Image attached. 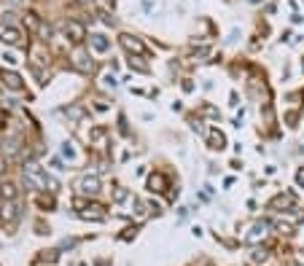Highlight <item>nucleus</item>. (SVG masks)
Returning <instances> with one entry per match:
<instances>
[{
  "instance_id": "obj_1",
  "label": "nucleus",
  "mask_w": 304,
  "mask_h": 266,
  "mask_svg": "<svg viewBox=\"0 0 304 266\" xmlns=\"http://www.w3.org/2000/svg\"><path fill=\"white\" fill-rule=\"evenodd\" d=\"M0 43L6 46H27V35L11 24H0Z\"/></svg>"
},
{
  "instance_id": "obj_2",
  "label": "nucleus",
  "mask_w": 304,
  "mask_h": 266,
  "mask_svg": "<svg viewBox=\"0 0 304 266\" xmlns=\"http://www.w3.org/2000/svg\"><path fill=\"white\" fill-rule=\"evenodd\" d=\"M119 43L124 46V51H129V54H137V56H146V54H148L146 43L140 41L137 35H129V33H124V35L119 38Z\"/></svg>"
},
{
  "instance_id": "obj_3",
  "label": "nucleus",
  "mask_w": 304,
  "mask_h": 266,
  "mask_svg": "<svg viewBox=\"0 0 304 266\" xmlns=\"http://www.w3.org/2000/svg\"><path fill=\"white\" fill-rule=\"evenodd\" d=\"M73 68L78 70V73H84V75H92L94 70H97V65H94V60H92L87 51H75L73 54Z\"/></svg>"
},
{
  "instance_id": "obj_4",
  "label": "nucleus",
  "mask_w": 304,
  "mask_h": 266,
  "mask_svg": "<svg viewBox=\"0 0 304 266\" xmlns=\"http://www.w3.org/2000/svg\"><path fill=\"white\" fill-rule=\"evenodd\" d=\"M65 35L70 38V43L78 46V43L87 41V27H84L81 22H75V19H70V22L65 24Z\"/></svg>"
},
{
  "instance_id": "obj_5",
  "label": "nucleus",
  "mask_w": 304,
  "mask_h": 266,
  "mask_svg": "<svg viewBox=\"0 0 304 266\" xmlns=\"http://www.w3.org/2000/svg\"><path fill=\"white\" fill-rule=\"evenodd\" d=\"M0 81H3V86L11 89V92H22L24 89V78L19 73H14V70H0Z\"/></svg>"
},
{
  "instance_id": "obj_6",
  "label": "nucleus",
  "mask_w": 304,
  "mask_h": 266,
  "mask_svg": "<svg viewBox=\"0 0 304 266\" xmlns=\"http://www.w3.org/2000/svg\"><path fill=\"white\" fill-rule=\"evenodd\" d=\"M78 191L81 194H87V196H94L100 191V175H84L81 180H78Z\"/></svg>"
},
{
  "instance_id": "obj_7",
  "label": "nucleus",
  "mask_w": 304,
  "mask_h": 266,
  "mask_svg": "<svg viewBox=\"0 0 304 266\" xmlns=\"http://www.w3.org/2000/svg\"><path fill=\"white\" fill-rule=\"evenodd\" d=\"M269 210H278V213L293 210V196H291V194H278V196L269 202Z\"/></svg>"
},
{
  "instance_id": "obj_8",
  "label": "nucleus",
  "mask_w": 304,
  "mask_h": 266,
  "mask_svg": "<svg viewBox=\"0 0 304 266\" xmlns=\"http://www.w3.org/2000/svg\"><path fill=\"white\" fill-rule=\"evenodd\" d=\"M89 46H92V51H97V54H108L110 51V41L102 33H92L89 35Z\"/></svg>"
},
{
  "instance_id": "obj_9",
  "label": "nucleus",
  "mask_w": 304,
  "mask_h": 266,
  "mask_svg": "<svg viewBox=\"0 0 304 266\" xmlns=\"http://www.w3.org/2000/svg\"><path fill=\"white\" fill-rule=\"evenodd\" d=\"M164 188H170V180H167V175H161V172L148 175V191H151V194H161Z\"/></svg>"
},
{
  "instance_id": "obj_10",
  "label": "nucleus",
  "mask_w": 304,
  "mask_h": 266,
  "mask_svg": "<svg viewBox=\"0 0 304 266\" xmlns=\"http://www.w3.org/2000/svg\"><path fill=\"white\" fill-rule=\"evenodd\" d=\"M0 218H3L8 226H14L19 221V207L14 202H3V204H0Z\"/></svg>"
},
{
  "instance_id": "obj_11",
  "label": "nucleus",
  "mask_w": 304,
  "mask_h": 266,
  "mask_svg": "<svg viewBox=\"0 0 304 266\" xmlns=\"http://www.w3.org/2000/svg\"><path fill=\"white\" fill-rule=\"evenodd\" d=\"M16 196H19V186L16 183H11V180L0 183V199H3V202H14Z\"/></svg>"
},
{
  "instance_id": "obj_12",
  "label": "nucleus",
  "mask_w": 304,
  "mask_h": 266,
  "mask_svg": "<svg viewBox=\"0 0 304 266\" xmlns=\"http://www.w3.org/2000/svg\"><path fill=\"white\" fill-rule=\"evenodd\" d=\"M207 145H210L213 151H224V148H226V137H224V132H221V129H213L210 135H207Z\"/></svg>"
},
{
  "instance_id": "obj_13",
  "label": "nucleus",
  "mask_w": 304,
  "mask_h": 266,
  "mask_svg": "<svg viewBox=\"0 0 304 266\" xmlns=\"http://www.w3.org/2000/svg\"><path fill=\"white\" fill-rule=\"evenodd\" d=\"M267 229H269V223L267 221H259L253 226V231L248 234V242H259V240H264V237H267Z\"/></svg>"
},
{
  "instance_id": "obj_14",
  "label": "nucleus",
  "mask_w": 304,
  "mask_h": 266,
  "mask_svg": "<svg viewBox=\"0 0 304 266\" xmlns=\"http://www.w3.org/2000/svg\"><path fill=\"white\" fill-rule=\"evenodd\" d=\"M251 261H253V263H267V261H269V250L264 248V245H259V248H253V253H251Z\"/></svg>"
},
{
  "instance_id": "obj_15",
  "label": "nucleus",
  "mask_w": 304,
  "mask_h": 266,
  "mask_svg": "<svg viewBox=\"0 0 304 266\" xmlns=\"http://www.w3.org/2000/svg\"><path fill=\"white\" fill-rule=\"evenodd\" d=\"M57 261H60V250H41V255H38V263L54 266Z\"/></svg>"
},
{
  "instance_id": "obj_16",
  "label": "nucleus",
  "mask_w": 304,
  "mask_h": 266,
  "mask_svg": "<svg viewBox=\"0 0 304 266\" xmlns=\"http://www.w3.org/2000/svg\"><path fill=\"white\" fill-rule=\"evenodd\" d=\"M19 145H22V140H19V137H6L3 142H0V151H6V154H16Z\"/></svg>"
},
{
  "instance_id": "obj_17",
  "label": "nucleus",
  "mask_w": 304,
  "mask_h": 266,
  "mask_svg": "<svg viewBox=\"0 0 304 266\" xmlns=\"http://www.w3.org/2000/svg\"><path fill=\"white\" fill-rule=\"evenodd\" d=\"M110 199H113V202H127L129 191H127L124 186H116V188H113V194H110Z\"/></svg>"
},
{
  "instance_id": "obj_18",
  "label": "nucleus",
  "mask_w": 304,
  "mask_h": 266,
  "mask_svg": "<svg viewBox=\"0 0 304 266\" xmlns=\"http://www.w3.org/2000/svg\"><path fill=\"white\" fill-rule=\"evenodd\" d=\"M24 22H27V27H30V30H41V19H38L35 11H27V14H24Z\"/></svg>"
},
{
  "instance_id": "obj_19",
  "label": "nucleus",
  "mask_w": 304,
  "mask_h": 266,
  "mask_svg": "<svg viewBox=\"0 0 304 266\" xmlns=\"http://www.w3.org/2000/svg\"><path fill=\"white\" fill-rule=\"evenodd\" d=\"M54 196L51 194H41V196H38V207H43V210H54Z\"/></svg>"
},
{
  "instance_id": "obj_20",
  "label": "nucleus",
  "mask_w": 304,
  "mask_h": 266,
  "mask_svg": "<svg viewBox=\"0 0 304 266\" xmlns=\"http://www.w3.org/2000/svg\"><path fill=\"white\" fill-rule=\"evenodd\" d=\"M105 135H108V127H94V129L89 132L92 140H100V137H105Z\"/></svg>"
},
{
  "instance_id": "obj_21",
  "label": "nucleus",
  "mask_w": 304,
  "mask_h": 266,
  "mask_svg": "<svg viewBox=\"0 0 304 266\" xmlns=\"http://www.w3.org/2000/svg\"><path fill=\"white\" fill-rule=\"evenodd\" d=\"M274 229H278L280 234H286V237H288V234H293V229H291V223H283V221H278V223H274Z\"/></svg>"
},
{
  "instance_id": "obj_22",
  "label": "nucleus",
  "mask_w": 304,
  "mask_h": 266,
  "mask_svg": "<svg viewBox=\"0 0 304 266\" xmlns=\"http://www.w3.org/2000/svg\"><path fill=\"white\" fill-rule=\"evenodd\" d=\"M73 207H75V210H84V207H89V202H87L84 196H75V199H73Z\"/></svg>"
},
{
  "instance_id": "obj_23",
  "label": "nucleus",
  "mask_w": 304,
  "mask_h": 266,
  "mask_svg": "<svg viewBox=\"0 0 304 266\" xmlns=\"http://www.w3.org/2000/svg\"><path fill=\"white\" fill-rule=\"evenodd\" d=\"M202 113H205V116H213V119H218V110H215L213 105H202Z\"/></svg>"
},
{
  "instance_id": "obj_24",
  "label": "nucleus",
  "mask_w": 304,
  "mask_h": 266,
  "mask_svg": "<svg viewBox=\"0 0 304 266\" xmlns=\"http://www.w3.org/2000/svg\"><path fill=\"white\" fill-rule=\"evenodd\" d=\"M137 234V226H129V229H124V234H121V240H129V237Z\"/></svg>"
},
{
  "instance_id": "obj_25",
  "label": "nucleus",
  "mask_w": 304,
  "mask_h": 266,
  "mask_svg": "<svg viewBox=\"0 0 304 266\" xmlns=\"http://www.w3.org/2000/svg\"><path fill=\"white\" fill-rule=\"evenodd\" d=\"M180 86H183V92L188 94V92H194V81H191V78H183V83H180Z\"/></svg>"
},
{
  "instance_id": "obj_26",
  "label": "nucleus",
  "mask_w": 304,
  "mask_h": 266,
  "mask_svg": "<svg viewBox=\"0 0 304 266\" xmlns=\"http://www.w3.org/2000/svg\"><path fill=\"white\" fill-rule=\"evenodd\" d=\"M191 129H194V132H199V135H205V127H202V121H199V119H194V121H191Z\"/></svg>"
},
{
  "instance_id": "obj_27",
  "label": "nucleus",
  "mask_w": 304,
  "mask_h": 266,
  "mask_svg": "<svg viewBox=\"0 0 304 266\" xmlns=\"http://www.w3.org/2000/svg\"><path fill=\"white\" fill-rule=\"evenodd\" d=\"M129 68H135L137 73H148V68H146V65H140V62H132V60H129Z\"/></svg>"
},
{
  "instance_id": "obj_28",
  "label": "nucleus",
  "mask_w": 304,
  "mask_h": 266,
  "mask_svg": "<svg viewBox=\"0 0 304 266\" xmlns=\"http://www.w3.org/2000/svg\"><path fill=\"white\" fill-rule=\"evenodd\" d=\"M296 186H301V188H304V167H299V169H296Z\"/></svg>"
},
{
  "instance_id": "obj_29",
  "label": "nucleus",
  "mask_w": 304,
  "mask_h": 266,
  "mask_svg": "<svg viewBox=\"0 0 304 266\" xmlns=\"http://www.w3.org/2000/svg\"><path fill=\"white\" fill-rule=\"evenodd\" d=\"M296 119H299V113H296V110H291V113H286V121H288V124H291V127H293V121H296Z\"/></svg>"
},
{
  "instance_id": "obj_30",
  "label": "nucleus",
  "mask_w": 304,
  "mask_h": 266,
  "mask_svg": "<svg viewBox=\"0 0 304 266\" xmlns=\"http://www.w3.org/2000/svg\"><path fill=\"white\" fill-rule=\"evenodd\" d=\"M102 83H105V86H116V78H113V75H105V78H102Z\"/></svg>"
},
{
  "instance_id": "obj_31",
  "label": "nucleus",
  "mask_w": 304,
  "mask_h": 266,
  "mask_svg": "<svg viewBox=\"0 0 304 266\" xmlns=\"http://www.w3.org/2000/svg\"><path fill=\"white\" fill-rule=\"evenodd\" d=\"M6 169H8V164H6V159H3V156H0V175H3V172H6Z\"/></svg>"
},
{
  "instance_id": "obj_32",
  "label": "nucleus",
  "mask_w": 304,
  "mask_h": 266,
  "mask_svg": "<svg viewBox=\"0 0 304 266\" xmlns=\"http://www.w3.org/2000/svg\"><path fill=\"white\" fill-rule=\"evenodd\" d=\"M75 3H81V6H89V3H94V0H75Z\"/></svg>"
},
{
  "instance_id": "obj_33",
  "label": "nucleus",
  "mask_w": 304,
  "mask_h": 266,
  "mask_svg": "<svg viewBox=\"0 0 304 266\" xmlns=\"http://www.w3.org/2000/svg\"><path fill=\"white\" fill-rule=\"evenodd\" d=\"M97 266H108V261H97Z\"/></svg>"
},
{
  "instance_id": "obj_34",
  "label": "nucleus",
  "mask_w": 304,
  "mask_h": 266,
  "mask_svg": "<svg viewBox=\"0 0 304 266\" xmlns=\"http://www.w3.org/2000/svg\"><path fill=\"white\" fill-rule=\"evenodd\" d=\"M105 3H108V6H110V8H113V3H116V0H105Z\"/></svg>"
},
{
  "instance_id": "obj_35",
  "label": "nucleus",
  "mask_w": 304,
  "mask_h": 266,
  "mask_svg": "<svg viewBox=\"0 0 304 266\" xmlns=\"http://www.w3.org/2000/svg\"><path fill=\"white\" fill-rule=\"evenodd\" d=\"M301 100H304V89H301Z\"/></svg>"
},
{
  "instance_id": "obj_36",
  "label": "nucleus",
  "mask_w": 304,
  "mask_h": 266,
  "mask_svg": "<svg viewBox=\"0 0 304 266\" xmlns=\"http://www.w3.org/2000/svg\"><path fill=\"white\" fill-rule=\"evenodd\" d=\"M251 3H259V0H251Z\"/></svg>"
},
{
  "instance_id": "obj_37",
  "label": "nucleus",
  "mask_w": 304,
  "mask_h": 266,
  "mask_svg": "<svg viewBox=\"0 0 304 266\" xmlns=\"http://www.w3.org/2000/svg\"><path fill=\"white\" fill-rule=\"evenodd\" d=\"M81 266H87V263H81Z\"/></svg>"
}]
</instances>
